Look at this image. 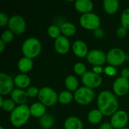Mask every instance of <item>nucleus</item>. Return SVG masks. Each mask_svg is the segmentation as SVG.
<instances>
[{
	"mask_svg": "<svg viewBox=\"0 0 129 129\" xmlns=\"http://www.w3.org/2000/svg\"><path fill=\"white\" fill-rule=\"evenodd\" d=\"M98 109L102 113L104 116H112L119 108V101L116 95L108 90L101 91L97 100Z\"/></svg>",
	"mask_w": 129,
	"mask_h": 129,
	"instance_id": "obj_1",
	"label": "nucleus"
},
{
	"mask_svg": "<svg viewBox=\"0 0 129 129\" xmlns=\"http://www.w3.org/2000/svg\"><path fill=\"white\" fill-rule=\"evenodd\" d=\"M31 116L29 107L27 104L17 105L10 114V122L15 128H20L26 124Z\"/></svg>",
	"mask_w": 129,
	"mask_h": 129,
	"instance_id": "obj_2",
	"label": "nucleus"
},
{
	"mask_svg": "<svg viewBox=\"0 0 129 129\" xmlns=\"http://www.w3.org/2000/svg\"><path fill=\"white\" fill-rule=\"evenodd\" d=\"M42 43L36 37H29L26 39L22 44L21 51L23 57L34 59L37 57L42 51Z\"/></svg>",
	"mask_w": 129,
	"mask_h": 129,
	"instance_id": "obj_3",
	"label": "nucleus"
},
{
	"mask_svg": "<svg viewBox=\"0 0 129 129\" xmlns=\"http://www.w3.org/2000/svg\"><path fill=\"white\" fill-rule=\"evenodd\" d=\"M39 101L47 107H52L58 102V94L50 87H42L39 89L38 95Z\"/></svg>",
	"mask_w": 129,
	"mask_h": 129,
	"instance_id": "obj_4",
	"label": "nucleus"
},
{
	"mask_svg": "<svg viewBox=\"0 0 129 129\" xmlns=\"http://www.w3.org/2000/svg\"><path fill=\"white\" fill-rule=\"evenodd\" d=\"M75 101L82 106L90 104L94 99L95 92L94 89L89 88L85 86L79 88L73 94Z\"/></svg>",
	"mask_w": 129,
	"mask_h": 129,
	"instance_id": "obj_5",
	"label": "nucleus"
},
{
	"mask_svg": "<svg viewBox=\"0 0 129 129\" xmlns=\"http://www.w3.org/2000/svg\"><path fill=\"white\" fill-rule=\"evenodd\" d=\"M128 55L120 48H113L107 53V63L114 67L122 65L127 60Z\"/></svg>",
	"mask_w": 129,
	"mask_h": 129,
	"instance_id": "obj_6",
	"label": "nucleus"
},
{
	"mask_svg": "<svg viewBox=\"0 0 129 129\" xmlns=\"http://www.w3.org/2000/svg\"><path fill=\"white\" fill-rule=\"evenodd\" d=\"M100 17L93 12L82 14L79 18V23L82 27L88 30H96L101 26Z\"/></svg>",
	"mask_w": 129,
	"mask_h": 129,
	"instance_id": "obj_7",
	"label": "nucleus"
},
{
	"mask_svg": "<svg viewBox=\"0 0 129 129\" xmlns=\"http://www.w3.org/2000/svg\"><path fill=\"white\" fill-rule=\"evenodd\" d=\"M9 29L15 35L23 34L26 28V23L25 19L20 15H13L10 17L8 24Z\"/></svg>",
	"mask_w": 129,
	"mask_h": 129,
	"instance_id": "obj_8",
	"label": "nucleus"
},
{
	"mask_svg": "<svg viewBox=\"0 0 129 129\" xmlns=\"http://www.w3.org/2000/svg\"><path fill=\"white\" fill-rule=\"evenodd\" d=\"M82 82L84 86L94 89L101 85L103 79L101 75H98L93 71H87L86 73L82 76Z\"/></svg>",
	"mask_w": 129,
	"mask_h": 129,
	"instance_id": "obj_9",
	"label": "nucleus"
},
{
	"mask_svg": "<svg viewBox=\"0 0 129 129\" xmlns=\"http://www.w3.org/2000/svg\"><path fill=\"white\" fill-rule=\"evenodd\" d=\"M86 58L88 63L94 67H102L105 64V63H107V54L99 49H93L89 51Z\"/></svg>",
	"mask_w": 129,
	"mask_h": 129,
	"instance_id": "obj_10",
	"label": "nucleus"
},
{
	"mask_svg": "<svg viewBox=\"0 0 129 129\" xmlns=\"http://www.w3.org/2000/svg\"><path fill=\"white\" fill-rule=\"evenodd\" d=\"M113 92L119 97L126 95L129 92V79L123 78L122 76L115 79L113 83Z\"/></svg>",
	"mask_w": 129,
	"mask_h": 129,
	"instance_id": "obj_11",
	"label": "nucleus"
},
{
	"mask_svg": "<svg viewBox=\"0 0 129 129\" xmlns=\"http://www.w3.org/2000/svg\"><path fill=\"white\" fill-rule=\"evenodd\" d=\"M128 122V116L125 110L116 111L110 119V123L113 128L122 129L126 128Z\"/></svg>",
	"mask_w": 129,
	"mask_h": 129,
	"instance_id": "obj_12",
	"label": "nucleus"
},
{
	"mask_svg": "<svg viewBox=\"0 0 129 129\" xmlns=\"http://www.w3.org/2000/svg\"><path fill=\"white\" fill-rule=\"evenodd\" d=\"M14 79L9 75L1 73H0V94L1 96L11 94L14 91Z\"/></svg>",
	"mask_w": 129,
	"mask_h": 129,
	"instance_id": "obj_13",
	"label": "nucleus"
},
{
	"mask_svg": "<svg viewBox=\"0 0 129 129\" xmlns=\"http://www.w3.org/2000/svg\"><path fill=\"white\" fill-rule=\"evenodd\" d=\"M54 49L56 52L62 55L68 53L71 48L70 40L68 39L67 37L63 35L54 40Z\"/></svg>",
	"mask_w": 129,
	"mask_h": 129,
	"instance_id": "obj_14",
	"label": "nucleus"
},
{
	"mask_svg": "<svg viewBox=\"0 0 129 129\" xmlns=\"http://www.w3.org/2000/svg\"><path fill=\"white\" fill-rule=\"evenodd\" d=\"M73 52L74 54L79 58L87 57V55L89 52L87 44L83 40H76L72 45Z\"/></svg>",
	"mask_w": 129,
	"mask_h": 129,
	"instance_id": "obj_15",
	"label": "nucleus"
},
{
	"mask_svg": "<svg viewBox=\"0 0 129 129\" xmlns=\"http://www.w3.org/2000/svg\"><path fill=\"white\" fill-rule=\"evenodd\" d=\"M76 10L82 14L92 12L94 3L91 0H76L75 2Z\"/></svg>",
	"mask_w": 129,
	"mask_h": 129,
	"instance_id": "obj_16",
	"label": "nucleus"
},
{
	"mask_svg": "<svg viewBox=\"0 0 129 129\" xmlns=\"http://www.w3.org/2000/svg\"><path fill=\"white\" fill-rule=\"evenodd\" d=\"M10 95H11V99L17 105L26 104L29 98L26 91L23 89H20V88L14 89V91L11 93Z\"/></svg>",
	"mask_w": 129,
	"mask_h": 129,
	"instance_id": "obj_17",
	"label": "nucleus"
},
{
	"mask_svg": "<svg viewBox=\"0 0 129 129\" xmlns=\"http://www.w3.org/2000/svg\"><path fill=\"white\" fill-rule=\"evenodd\" d=\"M14 82L17 88L24 90L25 88H28L29 87L31 79L27 74L20 73L15 76V77L14 78Z\"/></svg>",
	"mask_w": 129,
	"mask_h": 129,
	"instance_id": "obj_18",
	"label": "nucleus"
},
{
	"mask_svg": "<svg viewBox=\"0 0 129 129\" xmlns=\"http://www.w3.org/2000/svg\"><path fill=\"white\" fill-rule=\"evenodd\" d=\"M29 110H30L31 116L34 118L40 119L41 117H42L44 115L46 114V107L42 103H40L39 101L33 104L29 107Z\"/></svg>",
	"mask_w": 129,
	"mask_h": 129,
	"instance_id": "obj_19",
	"label": "nucleus"
},
{
	"mask_svg": "<svg viewBox=\"0 0 129 129\" xmlns=\"http://www.w3.org/2000/svg\"><path fill=\"white\" fill-rule=\"evenodd\" d=\"M33 67V59L23 57L17 62V69L21 73L26 74L30 72Z\"/></svg>",
	"mask_w": 129,
	"mask_h": 129,
	"instance_id": "obj_20",
	"label": "nucleus"
},
{
	"mask_svg": "<svg viewBox=\"0 0 129 129\" xmlns=\"http://www.w3.org/2000/svg\"><path fill=\"white\" fill-rule=\"evenodd\" d=\"M64 129H83V123L80 119L76 116H70L64 121Z\"/></svg>",
	"mask_w": 129,
	"mask_h": 129,
	"instance_id": "obj_21",
	"label": "nucleus"
},
{
	"mask_svg": "<svg viewBox=\"0 0 129 129\" xmlns=\"http://www.w3.org/2000/svg\"><path fill=\"white\" fill-rule=\"evenodd\" d=\"M103 7L107 14H114L119 8V2L118 0H104L103 2Z\"/></svg>",
	"mask_w": 129,
	"mask_h": 129,
	"instance_id": "obj_22",
	"label": "nucleus"
},
{
	"mask_svg": "<svg viewBox=\"0 0 129 129\" xmlns=\"http://www.w3.org/2000/svg\"><path fill=\"white\" fill-rule=\"evenodd\" d=\"M61 33L66 37H70L76 34V26L71 22H63L60 25Z\"/></svg>",
	"mask_w": 129,
	"mask_h": 129,
	"instance_id": "obj_23",
	"label": "nucleus"
},
{
	"mask_svg": "<svg viewBox=\"0 0 129 129\" xmlns=\"http://www.w3.org/2000/svg\"><path fill=\"white\" fill-rule=\"evenodd\" d=\"M79 80L78 79L73 75H70L66 77L64 80V85L67 88V90L75 92L79 87Z\"/></svg>",
	"mask_w": 129,
	"mask_h": 129,
	"instance_id": "obj_24",
	"label": "nucleus"
},
{
	"mask_svg": "<svg viewBox=\"0 0 129 129\" xmlns=\"http://www.w3.org/2000/svg\"><path fill=\"white\" fill-rule=\"evenodd\" d=\"M104 115L98 109H93L88 113V121L93 125H97L101 122Z\"/></svg>",
	"mask_w": 129,
	"mask_h": 129,
	"instance_id": "obj_25",
	"label": "nucleus"
},
{
	"mask_svg": "<svg viewBox=\"0 0 129 129\" xmlns=\"http://www.w3.org/2000/svg\"><path fill=\"white\" fill-rule=\"evenodd\" d=\"M39 122L43 129H51L54 125V119L51 114L46 113L39 119Z\"/></svg>",
	"mask_w": 129,
	"mask_h": 129,
	"instance_id": "obj_26",
	"label": "nucleus"
},
{
	"mask_svg": "<svg viewBox=\"0 0 129 129\" xmlns=\"http://www.w3.org/2000/svg\"><path fill=\"white\" fill-rule=\"evenodd\" d=\"M74 99L73 93L68 90H63L58 94V102L63 105L70 104Z\"/></svg>",
	"mask_w": 129,
	"mask_h": 129,
	"instance_id": "obj_27",
	"label": "nucleus"
},
{
	"mask_svg": "<svg viewBox=\"0 0 129 129\" xmlns=\"http://www.w3.org/2000/svg\"><path fill=\"white\" fill-rule=\"evenodd\" d=\"M15 104H16L11 98L3 99V96H0V107L4 111L11 113L16 107Z\"/></svg>",
	"mask_w": 129,
	"mask_h": 129,
	"instance_id": "obj_28",
	"label": "nucleus"
},
{
	"mask_svg": "<svg viewBox=\"0 0 129 129\" xmlns=\"http://www.w3.org/2000/svg\"><path fill=\"white\" fill-rule=\"evenodd\" d=\"M47 33L49 37H51L53 39H57L59 38L61 35V30L60 26L57 24H51L48 26L47 29Z\"/></svg>",
	"mask_w": 129,
	"mask_h": 129,
	"instance_id": "obj_29",
	"label": "nucleus"
},
{
	"mask_svg": "<svg viewBox=\"0 0 129 129\" xmlns=\"http://www.w3.org/2000/svg\"><path fill=\"white\" fill-rule=\"evenodd\" d=\"M73 71L74 73L77 75V76H82L83 75H85L87 72V68L86 66L82 63V62H78L76 63L74 67H73Z\"/></svg>",
	"mask_w": 129,
	"mask_h": 129,
	"instance_id": "obj_30",
	"label": "nucleus"
},
{
	"mask_svg": "<svg viewBox=\"0 0 129 129\" xmlns=\"http://www.w3.org/2000/svg\"><path fill=\"white\" fill-rule=\"evenodd\" d=\"M121 24L123 27L127 29L128 30L129 29V8L125 9L121 15L120 18Z\"/></svg>",
	"mask_w": 129,
	"mask_h": 129,
	"instance_id": "obj_31",
	"label": "nucleus"
},
{
	"mask_svg": "<svg viewBox=\"0 0 129 129\" xmlns=\"http://www.w3.org/2000/svg\"><path fill=\"white\" fill-rule=\"evenodd\" d=\"M14 37V34L10 29H6L2 33L1 40H2L5 44H8L13 41Z\"/></svg>",
	"mask_w": 129,
	"mask_h": 129,
	"instance_id": "obj_32",
	"label": "nucleus"
},
{
	"mask_svg": "<svg viewBox=\"0 0 129 129\" xmlns=\"http://www.w3.org/2000/svg\"><path fill=\"white\" fill-rule=\"evenodd\" d=\"M26 94H27V96L29 98H34L36 97H38L39 89L36 86H29L26 90Z\"/></svg>",
	"mask_w": 129,
	"mask_h": 129,
	"instance_id": "obj_33",
	"label": "nucleus"
},
{
	"mask_svg": "<svg viewBox=\"0 0 129 129\" xmlns=\"http://www.w3.org/2000/svg\"><path fill=\"white\" fill-rule=\"evenodd\" d=\"M104 73L108 76H115L117 74V70L113 66H107L104 68Z\"/></svg>",
	"mask_w": 129,
	"mask_h": 129,
	"instance_id": "obj_34",
	"label": "nucleus"
},
{
	"mask_svg": "<svg viewBox=\"0 0 129 129\" xmlns=\"http://www.w3.org/2000/svg\"><path fill=\"white\" fill-rule=\"evenodd\" d=\"M9 18L10 17H8V16L6 14H5L4 12H1L0 13V26L3 27L6 26L7 24H8Z\"/></svg>",
	"mask_w": 129,
	"mask_h": 129,
	"instance_id": "obj_35",
	"label": "nucleus"
},
{
	"mask_svg": "<svg viewBox=\"0 0 129 129\" xmlns=\"http://www.w3.org/2000/svg\"><path fill=\"white\" fill-rule=\"evenodd\" d=\"M127 33H128V29L123 27L122 26L118 27V29H116V35L119 38H121V39L125 37V36L127 35Z\"/></svg>",
	"mask_w": 129,
	"mask_h": 129,
	"instance_id": "obj_36",
	"label": "nucleus"
},
{
	"mask_svg": "<svg viewBox=\"0 0 129 129\" xmlns=\"http://www.w3.org/2000/svg\"><path fill=\"white\" fill-rule=\"evenodd\" d=\"M104 30L101 28H98V29L94 30V36L97 38V39H101L104 37Z\"/></svg>",
	"mask_w": 129,
	"mask_h": 129,
	"instance_id": "obj_37",
	"label": "nucleus"
},
{
	"mask_svg": "<svg viewBox=\"0 0 129 129\" xmlns=\"http://www.w3.org/2000/svg\"><path fill=\"white\" fill-rule=\"evenodd\" d=\"M92 71L98 75H101V73H104V68H103L101 66H96V67H94L93 69H92Z\"/></svg>",
	"mask_w": 129,
	"mask_h": 129,
	"instance_id": "obj_38",
	"label": "nucleus"
},
{
	"mask_svg": "<svg viewBox=\"0 0 129 129\" xmlns=\"http://www.w3.org/2000/svg\"><path fill=\"white\" fill-rule=\"evenodd\" d=\"M99 129H113V127L110 122H103L100 125Z\"/></svg>",
	"mask_w": 129,
	"mask_h": 129,
	"instance_id": "obj_39",
	"label": "nucleus"
},
{
	"mask_svg": "<svg viewBox=\"0 0 129 129\" xmlns=\"http://www.w3.org/2000/svg\"><path fill=\"white\" fill-rule=\"evenodd\" d=\"M121 76L125 79H129V69L124 68L121 72Z\"/></svg>",
	"mask_w": 129,
	"mask_h": 129,
	"instance_id": "obj_40",
	"label": "nucleus"
},
{
	"mask_svg": "<svg viewBox=\"0 0 129 129\" xmlns=\"http://www.w3.org/2000/svg\"><path fill=\"white\" fill-rule=\"evenodd\" d=\"M5 46H6V44L2 40L0 39V52L1 53H2L4 51V50L5 48Z\"/></svg>",
	"mask_w": 129,
	"mask_h": 129,
	"instance_id": "obj_41",
	"label": "nucleus"
},
{
	"mask_svg": "<svg viewBox=\"0 0 129 129\" xmlns=\"http://www.w3.org/2000/svg\"><path fill=\"white\" fill-rule=\"evenodd\" d=\"M0 129H5V128H4V127H3V126H0Z\"/></svg>",
	"mask_w": 129,
	"mask_h": 129,
	"instance_id": "obj_42",
	"label": "nucleus"
},
{
	"mask_svg": "<svg viewBox=\"0 0 129 129\" xmlns=\"http://www.w3.org/2000/svg\"><path fill=\"white\" fill-rule=\"evenodd\" d=\"M122 129H129V128H122Z\"/></svg>",
	"mask_w": 129,
	"mask_h": 129,
	"instance_id": "obj_43",
	"label": "nucleus"
}]
</instances>
